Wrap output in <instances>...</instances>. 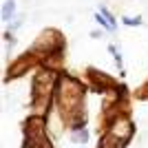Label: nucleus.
Instances as JSON below:
<instances>
[{"label": "nucleus", "mask_w": 148, "mask_h": 148, "mask_svg": "<svg viewBox=\"0 0 148 148\" xmlns=\"http://www.w3.org/2000/svg\"><path fill=\"white\" fill-rule=\"evenodd\" d=\"M108 51L113 53V58H115V64H117V69L122 71V75H124V64H122V56H119V49L115 47V44H108Z\"/></svg>", "instance_id": "f03ea898"}, {"label": "nucleus", "mask_w": 148, "mask_h": 148, "mask_svg": "<svg viewBox=\"0 0 148 148\" xmlns=\"http://www.w3.org/2000/svg\"><path fill=\"white\" fill-rule=\"evenodd\" d=\"M122 22L128 27H139L142 25V18H122Z\"/></svg>", "instance_id": "20e7f679"}, {"label": "nucleus", "mask_w": 148, "mask_h": 148, "mask_svg": "<svg viewBox=\"0 0 148 148\" xmlns=\"http://www.w3.org/2000/svg\"><path fill=\"white\" fill-rule=\"evenodd\" d=\"M20 25H22V16H18V20H16V22H11V25H9V31H13V29H18Z\"/></svg>", "instance_id": "39448f33"}, {"label": "nucleus", "mask_w": 148, "mask_h": 148, "mask_svg": "<svg viewBox=\"0 0 148 148\" xmlns=\"http://www.w3.org/2000/svg\"><path fill=\"white\" fill-rule=\"evenodd\" d=\"M99 11L104 13L106 18H108V22H111V25H113V27H115V29H117V20L113 18V13H111V11H108V9H106V7H104V5H99Z\"/></svg>", "instance_id": "7ed1b4c3"}, {"label": "nucleus", "mask_w": 148, "mask_h": 148, "mask_svg": "<svg viewBox=\"0 0 148 148\" xmlns=\"http://www.w3.org/2000/svg\"><path fill=\"white\" fill-rule=\"evenodd\" d=\"M16 13V2L13 0H5V5L0 9V18L5 20V22H11V18H18V16H13Z\"/></svg>", "instance_id": "f257e3e1"}]
</instances>
